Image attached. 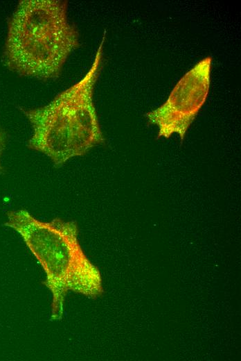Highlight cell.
<instances>
[{
	"label": "cell",
	"mask_w": 241,
	"mask_h": 361,
	"mask_svg": "<svg viewBox=\"0 0 241 361\" xmlns=\"http://www.w3.org/2000/svg\"><path fill=\"white\" fill-rule=\"evenodd\" d=\"M62 0H22L8 23L4 65L23 76L41 81L58 78L80 34Z\"/></svg>",
	"instance_id": "cell-1"
},
{
	"label": "cell",
	"mask_w": 241,
	"mask_h": 361,
	"mask_svg": "<svg viewBox=\"0 0 241 361\" xmlns=\"http://www.w3.org/2000/svg\"><path fill=\"white\" fill-rule=\"evenodd\" d=\"M105 38L104 35L90 68L80 81L45 106L21 109L33 129L28 147L48 157L56 167L105 142L93 103Z\"/></svg>",
	"instance_id": "cell-2"
},
{
	"label": "cell",
	"mask_w": 241,
	"mask_h": 361,
	"mask_svg": "<svg viewBox=\"0 0 241 361\" xmlns=\"http://www.w3.org/2000/svg\"><path fill=\"white\" fill-rule=\"evenodd\" d=\"M6 226L17 232L46 274L43 283L52 295L51 320H60L69 291L95 296L101 292L96 267L88 260L78 239L74 221L55 218L43 221L24 209L6 213Z\"/></svg>",
	"instance_id": "cell-3"
},
{
	"label": "cell",
	"mask_w": 241,
	"mask_h": 361,
	"mask_svg": "<svg viewBox=\"0 0 241 361\" xmlns=\"http://www.w3.org/2000/svg\"><path fill=\"white\" fill-rule=\"evenodd\" d=\"M212 58L195 64L175 85L166 101L146 113L149 123L158 127L157 138L186 133L205 103L210 89Z\"/></svg>",
	"instance_id": "cell-4"
},
{
	"label": "cell",
	"mask_w": 241,
	"mask_h": 361,
	"mask_svg": "<svg viewBox=\"0 0 241 361\" xmlns=\"http://www.w3.org/2000/svg\"><path fill=\"white\" fill-rule=\"evenodd\" d=\"M5 143H6V136H5L3 131L0 128V174L3 171V167L1 165V157L2 155L3 151L4 149V147H5Z\"/></svg>",
	"instance_id": "cell-5"
}]
</instances>
